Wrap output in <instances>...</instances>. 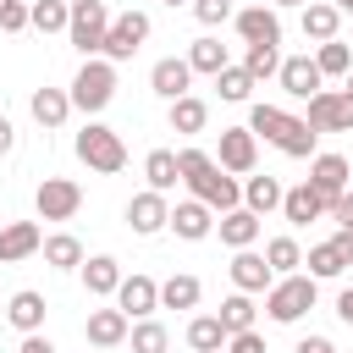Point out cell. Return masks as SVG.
I'll return each instance as SVG.
<instances>
[{
	"instance_id": "1",
	"label": "cell",
	"mask_w": 353,
	"mask_h": 353,
	"mask_svg": "<svg viewBox=\"0 0 353 353\" xmlns=\"http://www.w3.org/2000/svg\"><path fill=\"white\" fill-rule=\"evenodd\" d=\"M176 171H182V182H188V193L204 204V210H237L243 204V182L237 176H226L204 149H176Z\"/></svg>"
},
{
	"instance_id": "2",
	"label": "cell",
	"mask_w": 353,
	"mask_h": 353,
	"mask_svg": "<svg viewBox=\"0 0 353 353\" xmlns=\"http://www.w3.org/2000/svg\"><path fill=\"white\" fill-rule=\"evenodd\" d=\"M248 132L265 138V143H276V149L292 154V160H314V143H320V132H314L303 116L281 110V105H254V110H248Z\"/></svg>"
},
{
	"instance_id": "3",
	"label": "cell",
	"mask_w": 353,
	"mask_h": 353,
	"mask_svg": "<svg viewBox=\"0 0 353 353\" xmlns=\"http://www.w3.org/2000/svg\"><path fill=\"white\" fill-rule=\"evenodd\" d=\"M77 160L88 165V171H99V176H116L121 165H127V143H121V132L116 127H105V121H83V132H77Z\"/></svg>"
},
{
	"instance_id": "4",
	"label": "cell",
	"mask_w": 353,
	"mask_h": 353,
	"mask_svg": "<svg viewBox=\"0 0 353 353\" xmlns=\"http://www.w3.org/2000/svg\"><path fill=\"white\" fill-rule=\"evenodd\" d=\"M72 110H83V116H99L110 99H116V66L110 61H99V55H88L83 66H77V77H72Z\"/></svg>"
},
{
	"instance_id": "5",
	"label": "cell",
	"mask_w": 353,
	"mask_h": 353,
	"mask_svg": "<svg viewBox=\"0 0 353 353\" xmlns=\"http://www.w3.org/2000/svg\"><path fill=\"white\" fill-rule=\"evenodd\" d=\"M314 298H320L314 276H276L270 292H265V314H270L276 325H292V320H303V314L314 309Z\"/></svg>"
},
{
	"instance_id": "6",
	"label": "cell",
	"mask_w": 353,
	"mask_h": 353,
	"mask_svg": "<svg viewBox=\"0 0 353 353\" xmlns=\"http://www.w3.org/2000/svg\"><path fill=\"white\" fill-rule=\"evenodd\" d=\"M105 33H110V6H105V0H72V17H66V39L83 50V61L105 50Z\"/></svg>"
},
{
	"instance_id": "7",
	"label": "cell",
	"mask_w": 353,
	"mask_h": 353,
	"mask_svg": "<svg viewBox=\"0 0 353 353\" xmlns=\"http://www.w3.org/2000/svg\"><path fill=\"white\" fill-rule=\"evenodd\" d=\"M143 39H149V11H121V17H110V33H105V61L116 66V61H132L138 50H143Z\"/></svg>"
},
{
	"instance_id": "8",
	"label": "cell",
	"mask_w": 353,
	"mask_h": 353,
	"mask_svg": "<svg viewBox=\"0 0 353 353\" xmlns=\"http://www.w3.org/2000/svg\"><path fill=\"white\" fill-rule=\"evenodd\" d=\"M226 176H248L254 165H259V138L248 132V127H221V149L210 154Z\"/></svg>"
},
{
	"instance_id": "9",
	"label": "cell",
	"mask_w": 353,
	"mask_h": 353,
	"mask_svg": "<svg viewBox=\"0 0 353 353\" xmlns=\"http://www.w3.org/2000/svg\"><path fill=\"white\" fill-rule=\"evenodd\" d=\"M33 210H39V221H72L83 210V188L72 176H44L33 193Z\"/></svg>"
},
{
	"instance_id": "10",
	"label": "cell",
	"mask_w": 353,
	"mask_h": 353,
	"mask_svg": "<svg viewBox=\"0 0 353 353\" xmlns=\"http://www.w3.org/2000/svg\"><path fill=\"white\" fill-rule=\"evenodd\" d=\"M314 132H353V94L347 88H320L309 99V116H303Z\"/></svg>"
},
{
	"instance_id": "11",
	"label": "cell",
	"mask_w": 353,
	"mask_h": 353,
	"mask_svg": "<svg viewBox=\"0 0 353 353\" xmlns=\"http://www.w3.org/2000/svg\"><path fill=\"white\" fill-rule=\"evenodd\" d=\"M165 221H171V204H165V193L143 188V193H132V199H127V226H132L138 237H154V232H165Z\"/></svg>"
},
{
	"instance_id": "12",
	"label": "cell",
	"mask_w": 353,
	"mask_h": 353,
	"mask_svg": "<svg viewBox=\"0 0 353 353\" xmlns=\"http://www.w3.org/2000/svg\"><path fill=\"white\" fill-rule=\"evenodd\" d=\"M116 309H121L127 320H149V314L160 309V281H154V276H121Z\"/></svg>"
},
{
	"instance_id": "13",
	"label": "cell",
	"mask_w": 353,
	"mask_h": 353,
	"mask_svg": "<svg viewBox=\"0 0 353 353\" xmlns=\"http://www.w3.org/2000/svg\"><path fill=\"white\" fill-rule=\"evenodd\" d=\"M226 270H232V287L248 292V298H254V292H270V281H276V270H270L265 254H254V248H237Z\"/></svg>"
},
{
	"instance_id": "14",
	"label": "cell",
	"mask_w": 353,
	"mask_h": 353,
	"mask_svg": "<svg viewBox=\"0 0 353 353\" xmlns=\"http://www.w3.org/2000/svg\"><path fill=\"white\" fill-rule=\"evenodd\" d=\"M232 22H237L243 44H281V17L270 6H243V11H232Z\"/></svg>"
},
{
	"instance_id": "15",
	"label": "cell",
	"mask_w": 353,
	"mask_h": 353,
	"mask_svg": "<svg viewBox=\"0 0 353 353\" xmlns=\"http://www.w3.org/2000/svg\"><path fill=\"white\" fill-rule=\"evenodd\" d=\"M276 83H281V88H287L292 99H314L325 77H320L314 55H287V61H281V72H276Z\"/></svg>"
},
{
	"instance_id": "16",
	"label": "cell",
	"mask_w": 353,
	"mask_h": 353,
	"mask_svg": "<svg viewBox=\"0 0 353 353\" xmlns=\"http://www.w3.org/2000/svg\"><path fill=\"white\" fill-rule=\"evenodd\" d=\"M182 243H204L210 232H215V210H204L199 199H182V204H171V221H165Z\"/></svg>"
},
{
	"instance_id": "17",
	"label": "cell",
	"mask_w": 353,
	"mask_h": 353,
	"mask_svg": "<svg viewBox=\"0 0 353 353\" xmlns=\"http://www.w3.org/2000/svg\"><path fill=\"white\" fill-rule=\"evenodd\" d=\"M39 248H44L39 221H6V226H0V265H17V259H28V254H39Z\"/></svg>"
},
{
	"instance_id": "18",
	"label": "cell",
	"mask_w": 353,
	"mask_h": 353,
	"mask_svg": "<svg viewBox=\"0 0 353 353\" xmlns=\"http://www.w3.org/2000/svg\"><path fill=\"white\" fill-rule=\"evenodd\" d=\"M149 88H154L160 99H182V94L193 88V66H188V61H176V55H165V61H154V66H149Z\"/></svg>"
},
{
	"instance_id": "19",
	"label": "cell",
	"mask_w": 353,
	"mask_h": 353,
	"mask_svg": "<svg viewBox=\"0 0 353 353\" xmlns=\"http://www.w3.org/2000/svg\"><path fill=\"white\" fill-rule=\"evenodd\" d=\"M309 188H314L325 204H331L336 193H347V160H342V154H314V160H309Z\"/></svg>"
},
{
	"instance_id": "20",
	"label": "cell",
	"mask_w": 353,
	"mask_h": 353,
	"mask_svg": "<svg viewBox=\"0 0 353 353\" xmlns=\"http://www.w3.org/2000/svg\"><path fill=\"white\" fill-rule=\"evenodd\" d=\"M127 331H132V320H127L116 303H110V309H94V314H88V325H83V336H88L94 347H121V342H127Z\"/></svg>"
},
{
	"instance_id": "21",
	"label": "cell",
	"mask_w": 353,
	"mask_h": 353,
	"mask_svg": "<svg viewBox=\"0 0 353 353\" xmlns=\"http://www.w3.org/2000/svg\"><path fill=\"white\" fill-rule=\"evenodd\" d=\"M325 210H331V204H325L309 182H298V188H287V193H281V215H287L292 226H309V221H320Z\"/></svg>"
},
{
	"instance_id": "22",
	"label": "cell",
	"mask_w": 353,
	"mask_h": 353,
	"mask_svg": "<svg viewBox=\"0 0 353 353\" xmlns=\"http://www.w3.org/2000/svg\"><path fill=\"white\" fill-rule=\"evenodd\" d=\"M215 232H221L226 248H254V243H259V215L237 204V210H226V215L215 221Z\"/></svg>"
},
{
	"instance_id": "23",
	"label": "cell",
	"mask_w": 353,
	"mask_h": 353,
	"mask_svg": "<svg viewBox=\"0 0 353 353\" xmlns=\"http://www.w3.org/2000/svg\"><path fill=\"white\" fill-rule=\"evenodd\" d=\"M77 270H83L88 298H116V287H121V265H116L110 254H94V259H83Z\"/></svg>"
},
{
	"instance_id": "24",
	"label": "cell",
	"mask_w": 353,
	"mask_h": 353,
	"mask_svg": "<svg viewBox=\"0 0 353 353\" xmlns=\"http://www.w3.org/2000/svg\"><path fill=\"white\" fill-rule=\"evenodd\" d=\"M44 292H33V287H22V292H11V303H6V320L22 331V336H33L39 325H44Z\"/></svg>"
},
{
	"instance_id": "25",
	"label": "cell",
	"mask_w": 353,
	"mask_h": 353,
	"mask_svg": "<svg viewBox=\"0 0 353 353\" xmlns=\"http://www.w3.org/2000/svg\"><path fill=\"white\" fill-rule=\"evenodd\" d=\"M66 116H72V94L66 88H33V121L44 132H55Z\"/></svg>"
},
{
	"instance_id": "26",
	"label": "cell",
	"mask_w": 353,
	"mask_h": 353,
	"mask_svg": "<svg viewBox=\"0 0 353 353\" xmlns=\"http://www.w3.org/2000/svg\"><path fill=\"white\" fill-rule=\"evenodd\" d=\"M336 28H342V11H336L331 0H309V6H303V39L325 44V39H336Z\"/></svg>"
},
{
	"instance_id": "27",
	"label": "cell",
	"mask_w": 353,
	"mask_h": 353,
	"mask_svg": "<svg viewBox=\"0 0 353 353\" xmlns=\"http://www.w3.org/2000/svg\"><path fill=\"white\" fill-rule=\"evenodd\" d=\"M204 127H210V105H204L199 94H182V99H171V132L193 138V132H204Z\"/></svg>"
},
{
	"instance_id": "28",
	"label": "cell",
	"mask_w": 353,
	"mask_h": 353,
	"mask_svg": "<svg viewBox=\"0 0 353 353\" xmlns=\"http://www.w3.org/2000/svg\"><path fill=\"white\" fill-rule=\"evenodd\" d=\"M281 182L276 176H248L243 182V210H254V215H270V210H281Z\"/></svg>"
},
{
	"instance_id": "29",
	"label": "cell",
	"mask_w": 353,
	"mask_h": 353,
	"mask_svg": "<svg viewBox=\"0 0 353 353\" xmlns=\"http://www.w3.org/2000/svg\"><path fill=\"white\" fill-rule=\"evenodd\" d=\"M182 61H188L193 72H204V77H215L221 66H232V61H226V44H221V39H210V33H204V39H193Z\"/></svg>"
},
{
	"instance_id": "30",
	"label": "cell",
	"mask_w": 353,
	"mask_h": 353,
	"mask_svg": "<svg viewBox=\"0 0 353 353\" xmlns=\"http://www.w3.org/2000/svg\"><path fill=\"white\" fill-rule=\"evenodd\" d=\"M143 176H149V188H154V193H171V188L182 182V171H176V149H149Z\"/></svg>"
},
{
	"instance_id": "31",
	"label": "cell",
	"mask_w": 353,
	"mask_h": 353,
	"mask_svg": "<svg viewBox=\"0 0 353 353\" xmlns=\"http://www.w3.org/2000/svg\"><path fill=\"white\" fill-rule=\"evenodd\" d=\"M199 298H204V287H199V276H188V270L160 281V309H193Z\"/></svg>"
},
{
	"instance_id": "32",
	"label": "cell",
	"mask_w": 353,
	"mask_h": 353,
	"mask_svg": "<svg viewBox=\"0 0 353 353\" xmlns=\"http://www.w3.org/2000/svg\"><path fill=\"white\" fill-rule=\"evenodd\" d=\"M44 265H55V270H77L83 265V243L72 237V232H55V237H44Z\"/></svg>"
},
{
	"instance_id": "33",
	"label": "cell",
	"mask_w": 353,
	"mask_h": 353,
	"mask_svg": "<svg viewBox=\"0 0 353 353\" xmlns=\"http://www.w3.org/2000/svg\"><path fill=\"white\" fill-rule=\"evenodd\" d=\"M66 17H72V0H33L28 6V28H39V33H66Z\"/></svg>"
},
{
	"instance_id": "34",
	"label": "cell",
	"mask_w": 353,
	"mask_h": 353,
	"mask_svg": "<svg viewBox=\"0 0 353 353\" xmlns=\"http://www.w3.org/2000/svg\"><path fill=\"white\" fill-rule=\"evenodd\" d=\"M314 66H320V77H347L353 72V50L342 39H325V44H314Z\"/></svg>"
},
{
	"instance_id": "35",
	"label": "cell",
	"mask_w": 353,
	"mask_h": 353,
	"mask_svg": "<svg viewBox=\"0 0 353 353\" xmlns=\"http://www.w3.org/2000/svg\"><path fill=\"white\" fill-rule=\"evenodd\" d=\"M265 265H270L276 276H298V265H303L298 237H270V243H265Z\"/></svg>"
},
{
	"instance_id": "36",
	"label": "cell",
	"mask_w": 353,
	"mask_h": 353,
	"mask_svg": "<svg viewBox=\"0 0 353 353\" xmlns=\"http://www.w3.org/2000/svg\"><path fill=\"white\" fill-rule=\"evenodd\" d=\"M303 265H309V276H314V281H331V276H342V270H347V254H342L336 243H314Z\"/></svg>"
},
{
	"instance_id": "37",
	"label": "cell",
	"mask_w": 353,
	"mask_h": 353,
	"mask_svg": "<svg viewBox=\"0 0 353 353\" xmlns=\"http://www.w3.org/2000/svg\"><path fill=\"white\" fill-rule=\"evenodd\" d=\"M215 320H221V331H226V336L254 331V298H248V292H232V298L221 303V314H215Z\"/></svg>"
},
{
	"instance_id": "38",
	"label": "cell",
	"mask_w": 353,
	"mask_h": 353,
	"mask_svg": "<svg viewBox=\"0 0 353 353\" xmlns=\"http://www.w3.org/2000/svg\"><path fill=\"white\" fill-rule=\"evenodd\" d=\"M188 347H193V353H221V347H226V331H221V320H215V314H199V320H188Z\"/></svg>"
},
{
	"instance_id": "39",
	"label": "cell",
	"mask_w": 353,
	"mask_h": 353,
	"mask_svg": "<svg viewBox=\"0 0 353 353\" xmlns=\"http://www.w3.org/2000/svg\"><path fill=\"white\" fill-rule=\"evenodd\" d=\"M127 342H132V353H165V347H171V331H165L160 320H132Z\"/></svg>"
},
{
	"instance_id": "40",
	"label": "cell",
	"mask_w": 353,
	"mask_h": 353,
	"mask_svg": "<svg viewBox=\"0 0 353 353\" xmlns=\"http://www.w3.org/2000/svg\"><path fill=\"white\" fill-rule=\"evenodd\" d=\"M243 72H248L254 83H259V77H276V72H281V44H248Z\"/></svg>"
},
{
	"instance_id": "41",
	"label": "cell",
	"mask_w": 353,
	"mask_h": 353,
	"mask_svg": "<svg viewBox=\"0 0 353 353\" xmlns=\"http://www.w3.org/2000/svg\"><path fill=\"white\" fill-rule=\"evenodd\" d=\"M215 88H221L226 105H243V99L254 94V77H248L243 66H221V72H215Z\"/></svg>"
},
{
	"instance_id": "42",
	"label": "cell",
	"mask_w": 353,
	"mask_h": 353,
	"mask_svg": "<svg viewBox=\"0 0 353 353\" xmlns=\"http://www.w3.org/2000/svg\"><path fill=\"white\" fill-rule=\"evenodd\" d=\"M193 17H199L204 28H221V22L232 17V0H193Z\"/></svg>"
},
{
	"instance_id": "43",
	"label": "cell",
	"mask_w": 353,
	"mask_h": 353,
	"mask_svg": "<svg viewBox=\"0 0 353 353\" xmlns=\"http://www.w3.org/2000/svg\"><path fill=\"white\" fill-rule=\"evenodd\" d=\"M0 28L6 33H22L28 28V0H0Z\"/></svg>"
},
{
	"instance_id": "44",
	"label": "cell",
	"mask_w": 353,
	"mask_h": 353,
	"mask_svg": "<svg viewBox=\"0 0 353 353\" xmlns=\"http://www.w3.org/2000/svg\"><path fill=\"white\" fill-rule=\"evenodd\" d=\"M226 353H270V347L259 331H237V336H226Z\"/></svg>"
},
{
	"instance_id": "45",
	"label": "cell",
	"mask_w": 353,
	"mask_h": 353,
	"mask_svg": "<svg viewBox=\"0 0 353 353\" xmlns=\"http://www.w3.org/2000/svg\"><path fill=\"white\" fill-rule=\"evenodd\" d=\"M325 215H336V226H342V232H353V193H336Z\"/></svg>"
},
{
	"instance_id": "46",
	"label": "cell",
	"mask_w": 353,
	"mask_h": 353,
	"mask_svg": "<svg viewBox=\"0 0 353 353\" xmlns=\"http://www.w3.org/2000/svg\"><path fill=\"white\" fill-rule=\"evenodd\" d=\"M292 353H336V347H331V336H303Z\"/></svg>"
},
{
	"instance_id": "47",
	"label": "cell",
	"mask_w": 353,
	"mask_h": 353,
	"mask_svg": "<svg viewBox=\"0 0 353 353\" xmlns=\"http://www.w3.org/2000/svg\"><path fill=\"white\" fill-rule=\"evenodd\" d=\"M17 353H55V347H50V336H39V331H33V336H22V347H17Z\"/></svg>"
},
{
	"instance_id": "48",
	"label": "cell",
	"mask_w": 353,
	"mask_h": 353,
	"mask_svg": "<svg viewBox=\"0 0 353 353\" xmlns=\"http://www.w3.org/2000/svg\"><path fill=\"white\" fill-rule=\"evenodd\" d=\"M11 149H17V127L0 116V154H11Z\"/></svg>"
},
{
	"instance_id": "49",
	"label": "cell",
	"mask_w": 353,
	"mask_h": 353,
	"mask_svg": "<svg viewBox=\"0 0 353 353\" xmlns=\"http://www.w3.org/2000/svg\"><path fill=\"white\" fill-rule=\"evenodd\" d=\"M336 314L353 325V287H342V292H336Z\"/></svg>"
},
{
	"instance_id": "50",
	"label": "cell",
	"mask_w": 353,
	"mask_h": 353,
	"mask_svg": "<svg viewBox=\"0 0 353 353\" xmlns=\"http://www.w3.org/2000/svg\"><path fill=\"white\" fill-rule=\"evenodd\" d=\"M331 243H336V248H342V254H347V265H353V232H336V237H331Z\"/></svg>"
},
{
	"instance_id": "51",
	"label": "cell",
	"mask_w": 353,
	"mask_h": 353,
	"mask_svg": "<svg viewBox=\"0 0 353 353\" xmlns=\"http://www.w3.org/2000/svg\"><path fill=\"white\" fill-rule=\"evenodd\" d=\"M276 6H309V0H270V11H276Z\"/></svg>"
},
{
	"instance_id": "52",
	"label": "cell",
	"mask_w": 353,
	"mask_h": 353,
	"mask_svg": "<svg viewBox=\"0 0 353 353\" xmlns=\"http://www.w3.org/2000/svg\"><path fill=\"white\" fill-rule=\"evenodd\" d=\"M331 6H336V11H353V0H331Z\"/></svg>"
},
{
	"instance_id": "53",
	"label": "cell",
	"mask_w": 353,
	"mask_h": 353,
	"mask_svg": "<svg viewBox=\"0 0 353 353\" xmlns=\"http://www.w3.org/2000/svg\"><path fill=\"white\" fill-rule=\"evenodd\" d=\"M347 94H353V72H347Z\"/></svg>"
},
{
	"instance_id": "54",
	"label": "cell",
	"mask_w": 353,
	"mask_h": 353,
	"mask_svg": "<svg viewBox=\"0 0 353 353\" xmlns=\"http://www.w3.org/2000/svg\"><path fill=\"white\" fill-rule=\"evenodd\" d=\"M165 6H182V0H165Z\"/></svg>"
}]
</instances>
